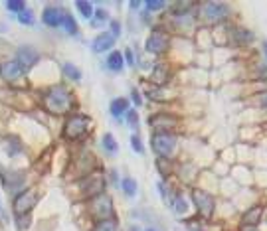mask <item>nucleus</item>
<instances>
[{"label":"nucleus","instance_id":"obj_28","mask_svg":"<svg viewBox=\"0 0 267 231\" xmlns=\"http://www.w3.org/2000/svg\"><path fill=\"white\" fill-rule=\"evenodd\" d=\"M146 97L151 101H159V103H164L168 99H172L174 95H168V91H164V87H151L146 91Z\"/></svg>","mask_w":267,"mask_h":231},{"label":"nucleus","instance_id":"obj_5","mask_svg":"<svg viewBox=\"0 0 267 231\" xmlns=\"http://www.w3.org/2000/svg\"><path fill=\"white\" fill-rule=\"evenodd\" d=\"M95 168H97V160L93 156V152L81 150V152L71 156L70 168H68V178H71V182H77L81 178L93 174Z\"/></svg>","mask_w":267,"mask_h":231},{"label":"nucleus","instance_id":"obj_20","mask_svg":"<svg viewBox=\"0 0 267 231\" xmlns=\"http://www.w3.org/2000/svg\"><path fill=\"white\" fill-rule=\"evenodd\" d=\"M115 40H117V38L111 34V32H101V34L95 36V40L91 42V48H93V52L95 53L109 52V50H113Z\"/></svg>","mask_w":267,"mask_h":231},{"label":"nucleus","instance_id":"obj_47","mask_svg":"<svg viewBox=\"0 0 267 231\" xmlns=\"http://www.w3.org/2000/svg\"><path fill=\"white\" fill-rule=\"evenodd\" d=\"M142 2H129V8H133V10H137V8H141Z\"/></svg>","mask_w":267,"mask_h":231},{"label":"nucleus","instance_id":"obj_3","mask_svg":"<svg viewBox=\"0 0 267 231\" xmlns=\"http://www.w3.org/2000/svg\"><path fill=\"white\" fill-rule=\"evenodd\" d=\"M91 128H93L91 117L83 115V113H71L70 117L66 119V123H64L62 137H64V141H68V142L81 141Z\"/></svg>","mask_w":267,"mask_h":231},{"label":"nucleus","instance_id":"obj_37","mask_svg":"<svg viewBox=\"0 0 267 231\" xmlns=\"http://www.w3.org/2000/svg\"><path fill=\"white\" fill-rule=\"evenodd\" d=\"M16 18H18V22H20L22 26H34V22H36L34 12H32V10H28V8H26L24 12H20Z\"/></svg>","mask_w":267,"mask_h":231},{"label":"nucleus","instance_id":"obj_50","mask_svg":"<svg viewBox=\"0 0 267 231\" xmlns=\"http://www.w3.org/2000/svg\"><path fill=\"white\" fill-rule=\"evenodd\" d=\"M131 231H137V227H131Z\"/></svg>","mask_w":267,"mask_h":231},{"label":"nucleus","instance_id":"obj_8","mask_svg":"<svg viewBox=\"0 0 267 231\" xmlns=\"http://www.w3.org/2000/svg\"><path fill=\"white\" fill-rule=\"evenodd\" d=\"M166 26L170 28V32H176V34H190L198 30V16H196V8L194 10H188V12H170L166 18Z\"/></svg>","mask_w":267,"mask_h":231},{"label":"nucleus","instance_id":"obj_36","mask_svg":"<svg viewBox=\"0 0 267 231\" xmlns=\"http://www.w3.org/2000/svg\"><path fill=\"white\" fill-rule=\"evenodd\" d=\"M6 10L18 16L20 12L26 10V2H22V0H8V2H6Z\"/></svg>","mask_w":267,"mask_h":231},{"label":"nucleus","instance_id":"obj_12","mask_svg":"<svg viewBox=\"0 0 267 231\" xmlns=\"http://www.w3.org/2000/svg\"><path fill=\"white\" fill-rule=\"evenodd\" d=\"M38 197H40V194H38V190H36V188L22 190V192L14 197V202H12V212H14V215H16V217L28 215V213L36 208Z\"/></svg>","mask_w":267,"mask_h":231},{"label":"nucleus","instance_id":"obj_22","mask_svg":"<svg viewBox=\"0 0 267 231\" xmlns=\"http://www.w3.org/2000/svg\"><path fill=\"white\" fill-rule=\"evenodd\" d=\"M129 109H131V103H129L127 97H115L111 101V105H109V113H111L113 119H123L125 115L129 113Z\"/></svg>","mask_w":267,"mask_h":231},{"label":"nucleus","instance_id":"obj_14","mask_svg":"<svg viewBox=\"0 0 267 231\" xmlns=\"http://www.w3.org/2000/svg\"><path fill=\"white\" fill-rule=\"evenodd\" d=\"M180 123H182L180 117L172 115V113H166V111H160L157 115L149 117V126H153L155 133H160V130H164V133H174V128L180 126Z\"/></svg>","mask_w":267,"mask_h":231},{"label":"nucleus","instance_id":"obj_46","mask_svg":"<svg viewBox=\"0 0 267 231\" xmlns=\"http://www.w3.org/2000/svg\"><path fill=\"white\" fill-rule=\"evenodd\" d=\"M261 61H265L267 65V40L261 42Z\"/></svg>","mask_w":267,"mask_h":231},{"label":"nucleus","instance_id":"obj_10","mask_svg":"<svg viewBox=\"0 0 267 231\" xmlns=\"http://www.w3.org/2000/svg\"><path fill=\"white\" fill-rule=\"evenodd\" d=\"M0 101L12 109H18V111H30L36 107L34 97L30 93L18 91V89H0Z\"/></svg>","mask_w":267,"mask_h":231},{"label":"nucleus","instance_id":"obj_27","mask_svg":"<svg viewBox=\"0 0 267 231\" xmlns=\"http://www.w3.org/2000/svg\"><path fill=\"white\" fill-rule=\"evenodd\" d=\"M101 146H103V150H105L107 154H117L119 152V142L115 141V137L111 135V133H105L103 135V139H101Z\"/></svg>","mask_w":267,"mask_h":231},{"label":"nucleus","instance_id":"obj_25","mask_svg":"<svg viewBox=\"0 0 267 231\" xmlns=\"http://www.w3.org/2000/svg\"><path fill=\"white\" fill-rule=\"evenodd\" d=\"M172 210H174V213L176 215H186L188 213V210H190V204H188V200L184 197V194H176L174 197H172Z\"/></svg>","mask_w":267,"mask_h":231},{"label":"nucleus","instance_id":"obj_17","mask_svg":"<svg viewBox=\"0 0 267 231\" xmlns=\"http://www.w3.org/2000/svg\"><path fill=\"white\" fill-rule=\"evenodd\" d=\"M16 61L24 68V70H32L36 63L40 61V52L36 50L34 46H20L16 50Z\"/></svg>","mask_w":267,"mask_h":231},{"label":"nucleus","instance_id":"obj_23","mask_svg":"<svg viewBox=\"0 0 267 231\" xmlns=\"http://www.w3.org/2000/svg\"><path fill=\"white\" fill-rule=\"evenodd\" d=\"M196 48L198 50H208V48H216L214 46V34L212 28H198L196 30Z\"/></svg>","mask_w":267,"mask_h":231},{"label":"nucleus","instance_id":"obj_51","mask_svg":"<svg viewBox=\"0 0 267 231\" xmlns=\"http://www.w3.org/2000/svg\"><path fill=\"white\" fill-rule=\"evenodd\" d=\"M0 210H2V206H0Z\"/></svg>","mask_w":267,"mask_h":231},{"label":"nucleus","instance_id":"obj_1","mask_svg":"<svg viewBox=\"0 0 267 231\" xmlns=\"http://www.w3.org/2000/svg\"><path fill=\"white\" fill-rule=\"evenodd\" d=\"M42 107L52 115H68L75 107V97L66 85H52L42 93Z\"/></svg>","mask_w":267,"mask_h":231},{"label":"nucleus","instance_id":"obj_31","mask_svg":"<svg viewBox=\"0 0 267 231\" xmlns=\"http://www.w3.org/2000/svg\"><path fill=\"white\" fill-rule=\"evenodd\" d=\"M62 26H64V30H66V32H68L70 36H77V34H79L77 22H75V18L71 16L70 12H64V22H62Z\"/></svg>","mask_w":267,"mask_h":231},{"label":"nucleus","instance_id":"obj_43","mask_svg":"<svg viewBox=\"0 0 267 231\" xmlns=\"http://www.w3.org/2000/svg\"><path fill=\"white\" fill-rule=\"evenodd\" d=\"M257 105L261 107L263 111H267V91H261V93L257 95Z\"/></svg>","mask_w":267,"mask_h":231},{"label":"nucleus","instance_id":"obj_15","mask_svg":"<svg viewBox=\"0 0 267 231\" xmlns=\"http://www.w3.org/2000/svg\"><path fill=\"white\" fill-rule=\"evenodd\" d=\"M26 70L18 63L16 59H4L0 61V77L8 83V85H16L18 81L24 77Z\"/></svg>","mask_w":267,"mask_h":231},{"label":"nucleus","instance_id":"obj_49","mask_svg":"<svg viewBox=\"0 0 267 231\" xmlns=\"http://www.w3.org/2000/svg\"><path fill=\"white\" fill-rule=\"evenodd\" d=\"M242 231H257V229H248V227H242Z\"/></svg>","mask_w":267,"mask_h":231},{"label":"nucleus","instance_id":"obj_41","mask_svg":"<svg viewBox=\"0 0 267 231\" xmlns=\"http://www.w3.org/2000/svg\"><path fill=\"white\" fill-rule=\"evenodd\" d=\"M109 26H111V34L115 36V38L121 36V22H119V20H111Z\"/></svg>","mask_w":267,"mask_h":231},{"label":"nucleus","instance_id":"obj_2","mask_svg":"<svg viewBox=\"0 0 267 231\" xmlns=\"http://www.w3.org/2000/svg\"><path fill=\"white\" fill-rule=\"evenodd\" d=\"M196 16L198 24L202 22L204 28H218L228 24L231 18V6L226 2H218V0H208V2H198L196 4Z\"/></svg>","mask_w":267,"mask_h":231},{"label":"nucleus","instance_id":"obj_19","mask_svg":"<svg viewBox=\"0 0 267 231\" xmlns=\"http://www.w3.org/2000/svg\"><path fill=\"white\" fill-rule=\"evenodd\" d=\"M64 12L66 10H62L57 4H48L46 8H44V12H42V22L48 26V28H60L62 26V22H64Z\"/></svg>","mask_w":267,"mask_h":231},{"label":"nucleus","instance_id":"obj_16","mask_svg":"<svg viewBox=\"0 0 267 231\" xmlns=\"http://www.w3.org/2000/svg\"><path fill=\"white\" fill-rule=\"evenodd\" d=\"M263 215H265V204H261V202L251 204L248 210L242 213V227L255 229L263 221Z\"/></svg>","mask_w":267,"mask_h":231},{"label":"nucleus","instance_id":"obj_6","mask_svg":"<svg viewBox=\"0 0 267 231\" xmlns=\"http://www.w3.org/2000/svg\"><path fill=\"white\" fill-rule=\"evenodd\" d=\"M178 135L176 133H153L151 137V148L153 152L157 154V158H166V160H172L174 154L178 150Z\"/></svg>","mask_w":267,"mask_h":231},{"label":"nucleus","instance_id":"obj_34","mask_svg":"<svg viewBox=\"0 0 267 231\" xmlns=\"http://www.w3.org/2000/svg\"><path fill=\"white\" fill-rule=\"evenodd\" d=\"M22 150V142L18 141V139H6V152H8V156H16L18 152Z\"/></svg>","mask_w":267,"mask_h":231},{"label":"nucleus","instance_id":"obj_40","mask_svg":"<svg viewBox=\"0 0 267 231\" xmlns=\"http://www.w3.org/2000/svg\"><path fill=\"white\" fill-rule=\"evenodd\" d=\"M101 22H109V12L103 8H97L93 14V24H101Z\"/></svg>","mask_w":267,"mask_h":231},{"label":"nucleus","instance_id":"obj_32","mask_svg":"<svg viewBox=\"0 0 267 231\" xmlns=\"http://www.w3.org/2000/svg\"><path fill=\"white\" fill-rule=\"evenodd\" d=\"M75 8L79 10V14L85 18V20H93V14H95V8L91 2H75Z\"/></svg>","mask_w":267,"mask_h":231},{"label":"nucleus","instance_id":"obj_39","mask_svg":"<svg viewBox=\"0 0 267 231\" xmlns=\"http://www.w3.org/2000/svg\"><path fill=\"white\" fill-rule=\"evenodd\" d=\"M125 117H127V123H129V126H133V128H137V126H139V113H137L135 109H129V113H127Z\"/></svg>","mask_w":267,"mask_h":231},{"label":"nucleus","instance_id":"obj_13","mask_svg":"<svg viewBox=\"0 0 267 231\" xmlns=\"http://www.w3.org/2000/svg\"><path fill=\"white\" fill-rule=\"evenodd\" d=\"M255 40V34L248 28L228 26L226 24V48H244Z\"/></svg>","mask_w":267,"mask_h":231},{"label":"nucleus","instance_id":"obj_24","mask_svg":"<svg viewBox=\"0 0 267 231\" xmlns=\"http://www.w3.org/2000/svg\"><path fill=\"white\" fill-rule=\"evenodd\" d=\"M105 65H107V70L113 71V73H119V71H123V68H125L123 53L119 52V50H113V52L107 55Z\"/></svg>","mask_w":267,"mask_h":231},{"label":"nucleus","instance_id":"obj_35","mask_svg":"<svg viewBox=\"0 0 267 231\" xmlns=\"http://www.w3.org/2000/svg\"><path fill=\"white\" fill-rule=\"evenodd\" d=\"M157 168L160 170V174L166 178L172 174V160L166 158H157Z\"/></svg>","mask_w":267,"mask_h":231},{"label":"nucleus","instance_id":"obj_9","mask_svg":"<svg viewBox=\"0 0 267 231\" xmlns=\"http://www.w3.org/2000/svg\"><path fill=\"white\" fill-rule=\"evenodd\" d=\"M105 176L101 174V172H93V174H89V176L81 178V180H77L75 182V186H77V190H79V197L81 200H85L87 202L89 197H93V195L97 194H103L105 192Z\"/></svg>","mask_w":267,"mask_h":231},{"label":"nucleus","instance_id":"obj_44","mask_svg":"<svg viewBox=\"0 0 267 231\" xmlns=\"http://www.w3.org/2000/svg\"><path fill=\"white\" fill-rule=\"evenodd\" d=\"M131 99H133V103H135L137 107L142 105V97H141V93H139L137 89H133V91H131Z\"/></svg>","mask_w":267,"mask_h":231},{"label":"nucleus","instance_id":"obj_33","mask_svg":"<svg viewBox=\"0 0 267 231\" xmlns=\"http://www.w3.org/2000/svg\"><path fill=\"white\" fill-rule=\"evenodd\" d=\"M142 6L146 8L149 14H153V12H160V10L168 8V4L162 2V0H146V2H142Z\"/></svg>","mask_w":267,"mask_h":231},{"label":"nucleus","instance_id":"obj_45","mask_svg":"<svg viewBox=\"0 0 267 231\" xmlns=\"http://www.w3.org/2000/svg\"><path fill=\"white\" fill-rule=\"evenodd\" d=\"M28 225H30V217H28V215L18 217V229H26Z\"/></svg>","mask_w":267,"mask_h":231},{"label":"nucleus","instance_id":"obj_38","mask_svg":"<svg viewBox=\"0 0 267 231\" xmlns=\"http://www.w3.org/2000/svg\"><path fill=\"white\" fill-rule=\"evenodd\" d=\"M131 148H133L135 152H139V154H142V152H144V144H142V141H141V137H139V135H133V137H131Z\"/></svg>","mask_w":267,"mask_h":231},{"label":"nucleus","instance_id":"obj_30","mask_svg":"<svg viewBox=\"0 0 267 231\" xmlns=\"http://www.w3.org/2000/svg\"><path fill=\"white\" fill-rule=\"evenodd\" d=\"M91 231H119V221H117V217H109L103 221H97Z\"/></svg>","mask_w":267,"mask_h":231},{"label":"nucleus","instance_id":"obj_26","mask_svg":"<svg viewBox=\"0 0 267 231\" xmlns=\"http://www.w3.org/2000/svg\"><path fill=\"white\" fill-rule=\"evenodd\" d=\"M62 73H64V77L70 79V81H79V79H81V70H79L75 63H71V61H66V63L62 65Z\"/></svg>","mask_w":267,"mask_h":231},{"label":"nucleus","instance_id":"obj_21","mask_svg":"<svg viewBox=\"0 0 267 231\" xmlns=\"http://www.w3.org/2000/svg\"><path fill=\"white\" fill-rule=\"evenodd\" d=\"M170 79V70L166 63H157L151 71V81L155 83V87H164Z\"/></svg>","mask_w":267,"mask_h":231},{"label":"nucleus","instance_id":"obj_18","mask_svg":"<svg viewBox=\"0 0 267 231\" xmlns=\"http://www.w3.org/2000/svg\"><path fill=\"white\" fill-rule=\"evenodd\" d=\"M0 180H2V186L6 188V192H16V190H22L26 174L20 170H4L0 174Z\"/></svg>","mask_w":267,"mask_h":231},{"label":"nucleus","instance_id":"obj_42","mask_svg":"<svg viewBox=\"0 0 267 231\" xmlns=\"http://www.w3.org/2000/svg\"><path fill=\"white\" fill-rule=\"evenodd\" d=\"M123 57H125V65H135V63H137V61H135V53H133V50H125Z\"/></svg>","mask_w":267,"mask_h":231},{"label":"nucleus","instance_id":"obj_29","mask_svg":"<svg viewBox=\"0 0 267 231\" xmlns=\"http://www.w3.org/2000/svg\"><path fill=\"white\" fill-rule=\"evenodd\" d=\"M137 188H139V184H137V180L131 176H125L121 180V190H123V194L127 197H135L137 195Z\"/></svg>","mask_w":267,"mask_h":231},{"label":"nucleus","instance_id":"obj_4","mask_svg":"<svg viewBox=\"0 0 267 231\" xmlns=\"http://www.w3.org/2000/svg\"><path fill=\"white\" fill-rule=\"evenodd\" d=\"M85 212L91 217V221H103L109 217H115V206H113V200L111 195L103 192V194H97L93 197H89L85 202Z\"/></svg>","mask_w":267,"mask_h":231},{"label":"nucleus","instance_id":"obj_48","mask_svg":"<svg viewBox=\"0 0 267 231\" xmlns=\"http://www.w3.org/2000/svg\"><path fill=\"white\" fill-rule=\"evenodd\" d=\"M144 231H159V229H155V227H146Z\"/></svg>","mask_w":267,"mask_h":231},{"label":"nucleus","instance_id":"obj_7","mask_svg":"<svg viewBox=\"0 0 267 231\" xmlns=\"http://www.w3.org/2000/svg\"><path fill=\"white\" fill-rule=\"evenodd\" d=\"M192 206H194L196 213L202 219H212L216 210H218V200L212 192L204 190L202 186H194L192 188Z\"/></svg>","mask_w":267,"mask_h":231},{"label":"nucleus","instance_id":"obj_11","mask_svg":"<svg viewBox=\"0 0 267 231\" xmlns=\"http://www.w3.org/2000/svg\"><path fill=\"white\" fill-rule=\"evenodd\" d=\"M170 44H172V40H170L168 30L157 26V28L151 30V34L146 36L144 50L149 53H153V55H162V53H166L170 50Z\"/></svg>","mask_w":267,"mask_h":231}]
</instances>
